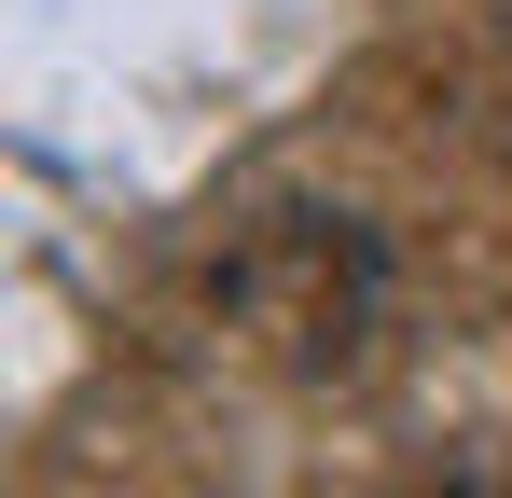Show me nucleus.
<instances>
[{
    "label": "nucleus",
    "instance_id": "1",
    "mask_svg": "<svg viewBox=\"0 0 512 498\" xmlns=\"http://www.w3.org/2000/svg\"><path fill=\"white\" fill-rule=\"evenodd\" d=\"M222 305H236V332H250L277 374H360V360H374V332H388V277H374L360 222L277 208V222L236 236Z\"/></svg>",
    "mask_w": 512,
    "mask_h": 498
},
{
    "label": "nucleus",
    "instance_id": "2",
    "mask_svg": "<svg viewBox=\"0 0 512 498\" xmlns=\"http://www.w3.org/2000/svg\"><path fill=\"white\" fill-rule=\"evenodd\" d=\"M471 139H485V153H512V56L471 83Z\"/></svg>",
    "mask_w": 512,
    "mask_h": 498
}]
</instances>
